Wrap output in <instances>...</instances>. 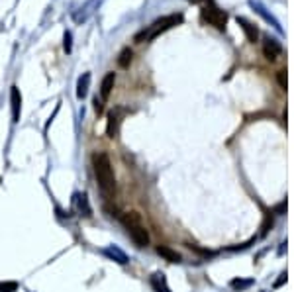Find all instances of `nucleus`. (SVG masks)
I'll use <instances>...</instances> for the list:
<instances>
[{"instance_id":"10","label":"nucleus","mask_w":294,"mask_h":292,"mask_svg":"<svg viewBox=\"0 0 294 292\" xmlns=\"http://www.w3.org/2000/svg\"><path fill=\"white\" fill-rule=\"evenodd\" d=\"M118 126H120V118H118V112H110L108 114V122H106V133H108V137H116L118 135Z\"/></svg>"},{"instance_id":"14","label":"nucleus","mask_w":294,"mask_h":292,"mask_svg":"<svg viewBox=\"0 0 294 292\" xmlns=\"http://www.w3.org/2000/svg\"><path fill=\"white\" fill-rule=\"evenodd\" d=\"M157 253H159L161 257H165L167 261H171V263H179V261H181V255H179L177 251L169 249V247H157Z\"/></svg>"},{"instance_id":"17","label":"nucleus","mask_w":294,"mask_h":292,"mask_svg":"<svg viewBox=\"0 0 294 292\" xmlns=\"http://www.w3.org/2000/svg\"><path fill=\"white\" fill-rule=\"evenodd\" d=\"M63 47H65V51H67V53H71V49H73V36H71V32H65Z\"/></svg>"},{"instance_id":"18","label":"nucleus","mask_w":294,"mask_h":292,"mask_svg":"<svg viewBox=\"0 0 294 292\" xmlns=\"http://www.w3.org/2000/svg\"><path fill=\"white\" fill-rule=\"evenodd\" d=\"M230 284H232L234 288H245V286L251 284V280H238V278H236V280H232Z\"/></svg>"},{"instance_id":"20","label":"nucleus","mask_w":294,"mask_h":292,"mask_svg":"<svg viewBox=\"0 0 294 292\" xmlns=\"http://www.w3.org/2000/svg\"><path fill=\"white\" fill-rule=\"evenodd\" d=\"M94 110H96V112H98V114H100V112H102V100H98V96H96V98H94Z\"/></svg>"},{"instance_id":"4","label":"nucleus","mask_w":294,"mask_h":292,"mask_svg":"<svg viewBox=\"0 0 294 292\" xmlns=\"http://www.w3.org/2000/svg\"><path fill=\"white\" fill-rule=\"evenodd\" d=\"M202 18H204L210 26H214V28H218V30H226L228 14H226L224 10H220L218 6H214L212 2H208V4L202 8Z\"/></svg>"},{"instance_id":"9","label":"nucleus","mask_w":294,"mask_h":292,"mask_svg":"<svg viewBox=\"0 0 294 292\" xmlns=\"http://www.w3.org/2000/svg\"><path fill=\"white\" fill-rule=\"evenodd\" d=\"M104 255L106 257H110V259H114L116 263H120V265H126L129 259H128V255L122 251V249H118L116 245H110V247H106L104 249Z\"/></svg>"},{"instance_id":"7","label":"nucleus","mask_w":294,"mask_h":292,"mask_svg":"<svg viewBox=\"0 0 294 292\" xmlns=\"http://www.w3.org/2000/svg\"><path fill=\"white\" fill-rule=\"evenodd\" d=\"M280 51H282V47H280L278 41H275V39H267L265 45H263V53H265V57H267L269 61H275V59L280 55Z\"/></svg>"},{"instance_id":"2","label":"nucleus","mask_w":294,"mask_h":292,"mask_svg":"<svg viewBox=\"0 0 294 292\" xmlns=\"http://www.w3.org/2000/svg\"><path fill=\"white\" fill-rule=\"evenodd\" d=\"M120 220H122V224H124L129 239L135 243V247L141 249V247L149 245V232H147V228L143 226V222H141V218H139L137 212H126Z\"/></svg>"},{"instance_id":"19","label":"nucleus","mask_w":294,"mask_h":292,"mask_svg":"<svg viewBox=\"0 0 294 292\" xmlns=\"http://www.w3.org/2000/svg\"><path fill=\"white\" fill-rule=\"evenodd\" d=\"M278 83H280V87L286 89V73L284 71H278Z\"/></svg>"},{"instance_id":"8","label":"nucleus","mask_w":294,"mask_h":292,"mask_svg":"<svg viewBox=\"0 0 294 292\" xmlns=\"http://www.w3.org/2000/svg\"><path fill=\"white\" fill-rule=\"evenodd\" d=\"M89 87H91V73H83L77 81V98H85L89 94Z\"/></svg>"},{"instance_id":"5","label":"nucleus","mask_w":294,"mask_h":292,"mask_svg":"<svg viewBox=\"0 0 294 292\" xmlns=\"http://www.w3.org/2000/svg\"><path fill=\"white\" fill-rule=\"evenodd\" d=\"M10 106H12V122L16 124L20 120V114H22V94H20L18 87L10 89Z\"/></svg>"},{"instance_id":"11","label":"nucleus","mask_w":294,"mask_h":292,"mask_svg":"<svg viewBox=\"0 0 294 292\" xmlns=\"http://www.w3.org/2000/svg\"><path fill=\"white\" fill-rule=\"evenodd\" d=\"M151 286H153L155 292H171V288H169V284L165 280V274H161V273L151 276Z\"/></svg>"},{"instance_id":"15","label":"nucleus","mask_w":294,"mask_h":292,"mask_svg":"<svg viewBox=\"0 0 294 292\" xmlns=\"http://www.w3.org/2000/svg\"><path fill=\"white\" fill-rule=\"evenodd\" d=\"M238 24H241V28H243V32L247 34V37H249V41H255L257 39V30L247 22V20H243V18H238Z\"/></svg>"},{"instance_id":"13","label":"nucleus","mask_w":294,"mask_h":292,"mask_svg":"<svg viewBox=\"0 0 294 292\" xmlns=\"http://www.w3.org/2000/svg\"><path fill=\"white\" fill-rule=\"evenodd\" d=\"M131 57H133V51H131L129 47H124V49L120 51V55H118V65H120L122 69L129 67V63H131Z\"/></svg>"},{"instance_id":"1","label":"nucleus","mask_w":294,"mask_h":292,"mask_svg":"<svg viewBox=\"0 0 294 292\" xmlns=\"http://www.w3.org/2000/svg\"><path fill=\"white\" fill-rule=\"evenodd\" d=\"M92 169H94V177L98 182L100 192L110 198L116 192V177H114V169H112V161L108 157V153L98 151L92 155Z\"/></svg>"},{"instance_id":"6","label":"nucleus","mask_w":294,"mask_h":292,"mask_svg":"<svg viewBox=\"0 0 294 292\" xmlns=\"http://www.w3.org/2000/svg\"><path fill=\"white\" fill-rule=\"evenodd\" d=\"M114 83H116V75H114V73H108V75L102 79V85H100V98H102V100H108V98H110L112 89H114Z\"/></svg>"},{"instance_id":"16","label":"nucleus","mask_w":294,"mask_h":292,"mask_svg":"<svg viewBox=\"0 0 294 292\" xmlns=\"http://www.w3.org/2000/svg\"><path fill=\"white\" fill-rule=\"evenodd\" d=\"M18 282H0V292H16Z\"/></svg>"},{"instance_id":"12","label":"nucleus","mask_w":294,"mask_h":292,"mask_svg":"<svg viewBox=\"0 0 294 292\" xmlns=\"http://www.w3.org/2000/svg\"><path fill=\"white\" fill-rule=\"evenodd\" d=\"M77 208H79L81 216H85V218H91V216H92V208H91V204H89L87 194H77Z\"/></svg>"},{"instance_id":"3","label":"nucleus","mask_w":294,"mask_h":292,"mask_svg":"<svg viewBox=\"0 0 294 292\" xmlns=\"http://www.w3.org/2000/svg\"><path fill=\"white\" fill-rule=\"evenodd\" d=\"M183 22V16L181 14H169V16H163V18H159V20H155L149 28L147 30H143V32H139L137 36H135V41L137 43H141V41H151V39H155L157 36H161L163 32H167V30H171V28H175L177 24H181Z\"/></svg>"}]
</instances>
